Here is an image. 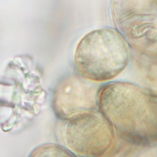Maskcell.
Masks as SVG:
<instances>
[{
    "mask_svg": "<svg viewBox=\"0 0 157 157\" xmlns=\"http://www.w3.org/2000/svg\"><path fill=\"white\" fill-rule=\"evenodd\" d=\"M100 86L82 76H70L61 82L54 94L53 108L64 120L78 114L97 111Z\"/></svg>",
    "mask_w": 157,
    "mask_h": 157,
    "instance_id": "5b68a950",
    "label": "cell"
},
{
    "mask_svg": "<svg viewBox=\"0 0 157 157\" xmlns=\"http://www.w3.org/2000/svg\"><path fill=\"white\" fill-rule=\"evenodd\" d=\"M130 50L120 33L111 29L93 31L80 41L75 63L82 77L95 82L116 77L126 68Z\"/></svg>",
    "mask_w": 157,
    "mask_h": 157,
    "instance_id": "7a4b0ae2",
    "label": "cell"
},
{
    "mask_svg": "<svg viewBox=\"0 0 157 157\" xmlns=\"http://www.w3.org/2000/svg\"><path fill=\"white\" fill-rule=\"evenodd\" d=\"M66 145L78 154L100 156L109 150L114 131L101 112H84L65 120L61 128Z\"/></svg>",
    "mask_w": 157,
    "mask_h": 157,
    "instance_id": "277c9868",
    "label": "cell"
},
{
    "mask_svg": "<svg viewBox=\"0 0 157 157\" xmlns=\"http://www.w3.org/2000/svg\"><path fill=\"white\" fill-rule=\"evenodd\" d=\"M98 108L122 139L146 145L157 138L156 97L131 83L112 82L100 88Z\"/></svg>",
    "mask_w": 157,
    "mask_h": 157,
    "instance_id": "6da1fadb",
    "label": "cell"
},
{
    "mask_svg": "<svg viewBox=\"0 0 157 157\" xmlns=\"http://www.w3.org/2000/svg\"><path fill=\"white\" fill-rule=\"evenodd\" d=\"M110 7L124 39L143 53L156 55L157 0H110Z\"/></svg>",
    "mask_w": 157,
    "mask_h": 157,
    "instance_id": "3957f363",
    "label": "cell"
}]
</instances>
